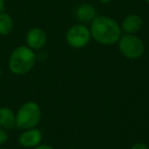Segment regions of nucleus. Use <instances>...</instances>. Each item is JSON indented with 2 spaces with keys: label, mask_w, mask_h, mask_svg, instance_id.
Segmentation results:
<instances>
[{
  "label": "nucleus",
  "mask_w": 149,
  "mask_h": 149,
  "mask_svg": "<svg viewBox=\"0 0 149 149\" xmlns=\"http://www.w3.org/2000/svg\"><path fill=\"white\" fill-rule=\"evenodd\" d=\"M90 33L91 38L98 43L102 45H112L120 40L122 29L111 17L106 15H97L91 22Z\"/></svg>",
  "instance_id": "1"
},
{
  "label": "nucleus",
  "mask_w": 149,
  "mask_h": 149,
  "mask_svg": "<svg viewBox=\"0 0 149 149\" xmlns=\"http://www.w3.org/2000/svg\"><path fill=\"white\" fill-rule=\"evenodd\" d=\"M36 63V54L28 46H19L13 52L8 59V68L13 74H26L34 68Z\"/></svg>",
  "instance_id": "2"
},
{
  "label": "nucleus",
  "mask_w": 149,
  "mask_h": 149,
  "mask_svg": "<svg viewBox=\"0 0 149 149\" xmlns=\"http://www.w3.org/2000/svg\"><path fill=\"white\" fill-rule=\"evenodd\" d=\"M42 112L36 102L28 101L24 103L15 114L17 127L22 130L36 128L41 120Z\"/></svg>",
  "instance_id": "3"
},
{
  "label": "nucleus",
  "mask_w": 149,
  "mask_h": 149,
  "mask_svg": "<svg viewBox=\"0 0 149 149\" xmlns=\"http://www.w3.org/2000/svg\"><path fill=\"white\" fill-rule=\"evenodd\" d=\"M118 47L124 56L130 59H136L144 53V44L135 34H126L120 36L118 40Z\"/></svg>",
  "instance_id": "4"
},
{
  "label": "nucleus",
  "mask_w": 149,
  "mask_h": 149,
  "mask_svg": "<svg viewBox=\"0 0 149 149\" xmlns=\"http://www.w3.org/2000/svg\"><path fill=\"white\" fill-rule=\"evenodd\" d=\"M91 39L90 29L83 24L74 25L68 30L65 40L70 46L74 48H82L89 43Z\"/></svg>",
  "instance_id": "5"
},
{
  "label": "nucleus",
  "mask_w": 149,
  "mask_h": 149,
  "mask_svg": "<svg viewBox=\"0 0 149 149\" xmlns=\"http://www.w3.org/2000/svg\"><path fill=\"white\" fill-rule=\"evenodd\" d=\"M42 139H43V136H42L41 131L36 128H32L24 130V132L19 137V143L26 148H32V147L35 148L41 144Z\"/></svg>",
  "instance_id": "6"
},
{
  "label": "nucleus",
  "mask_w": 149,
  "mask_h": 149,
  "mask_svg": "<svg viewBox=\"0 0 149 149\" xmlns=\"http://www.w3.org/2000/svg\"><path fill=\"white\" fill-rule=\"evenodd\" d=\"M46 37L45 32L40 28H32L26 35V42L27 46L33 50H38L44 47L46 44Z\"/></svg>",
  "instance_id": "7"
},
{
  "label": "nucleus",
  "mask_w": 149,
  "mask_h": 149,
  "mask_svg": "<svg viewBox=\"0 0 149 149\" xmlns=\"http://www.w3.org/2000/svg\"><path fill=\"white\" fill-rule=\"evenodd\" d=\"M74 15L82 24H91V22L97 17V9L90 3H82L76 8Z\"/></svg>",
  "instance_id": "8"
},
{
  "label": "nucleus",
  "mask_w": 149,
  "mask_h": 149,
  "mask_svg": "<svg viewBox=\"0 0 149 149\" xmlns=\"http://www.w3.org/2000/svg\"><path fill=\"white\" fill-rule=\"evenodd\" d=\"M142 26H143L142 17L138 15L132 13V15H127L124 19L120 29L126 34H136L137 32L140 31Z\"/></svg>",
  "instance_id": "9"
},
{
  "label": "nucleus",
  "mask_w": 149,
  "mask_h": 149,
  "mask_svg": "<svg viewBox=\"0 0 149 149\" xmlns=\"http://www.w3.org/2000/svg\"><path fill=\"white\" fill-rule=\"evenodd\" d=\"M0 127L4 130H13L17 127L15 113L7 106L0 107Z\"/></svg>",
  "instance_id": "10"
},
{
  "label": "nucleus",
  "mask_w": 149,
  "mask_h": 149,
  "mask_svg": "<svg viewBox=\"0 0 149 149\" xmlns=\"http://www.w3.org/2000/svg\"><path fill=\"white\" fill-rule=\"evenodd\" d=\"M15 23L10 15L7 13H0V36H7L13 32Z\"/></svg>",
  "instance_id": "11"
},
{
  "label": "nucleus",
  "mask_w": 149,
  "mask_h": 149,
  "mask_svg": "<svg viewBox=\"0 0 149 149\" xmlns=\"http://www.w3.org/2000/svg\"><path fill=\"white\" fill-rule=\"evenodd\" d=\"M7 140H8V134H7V131L0 127V146L4 144Z\"/></svg>",
  "instance_id": "12"
},
{
  "label": "nucleus",
  "mask_w": 149,
  "mask_h": 149,
  "mask_svg": "<svg viewBox=\"0 0 149 149\" xmlns=\"http://www.w3.org/2000/svg\"><path fill=\"white\" fill-rule=\"evenodd\" d=\"M131 149H148V147H147V145H145L144 143H136V144H134L132 146V148Z\"/></svg>",
  "instance_id": "13"
},
{
  "label": "nucleus",
  "mask_w": 149,
  "mask_h": 149,
  "mask_svg": "<svg viewBox=\"0 0 149 149\" xmlns=\"http://www.w3.org/2000/svg\"><path fill=\"white\" fill-rule=\"evenodd\" d=\"M34 149H54V148H52V147H51V146H49V145L40 144V145H38L37 147H35Z\"/></svg>",
  "instance_id": "14"
},
{
  "label": "nucleus",
  "mask_w": 149,
  "mask_h": 149,
  "mask_svg": "<svg viewBox=\"0 0 149 149\" xmlns=\"http://www.w3.org/2000/svg\"><path fill=\"white\" fill-rule=\"evenodd\" d=\"M5 7V0H0V13L4 11Z\"/></svg>",
  "instance_id": "15"
},
{
  "label": "nucleus",
  "mask_w": 149,
  "mask_h": 149,
  "mask_svg": "<svg viewBox=\"0 0 149 149\" xmlns=\"http://www.w3.org/2000/svg\"><path fill=\"white\" fill-rule=\"evenodd\" d=\"M98 2L102 3V4H108V3H110L112 1V0H97Z\"/></svg>",
  "instance_id": "16"
},
{
  "label": "nucleus",
  "mask_w": 149,
  "mask_h": 149,
  "mask_svg": "<svg viewBox=\"0 0 149 149\" xmlns=\"http://www.w3.org/2000/svg\"><path fill=\"white\" fill-rule=\"evenodd\" d=\"M1 76H2V70H1V68H0V78H1Z\"/></svg>",
  "instance_id": "17"
},
{
  "label": "nucleus",
  "mask_w": 149,
  "mask_h": 149,
  "mask_svg": "<svg viewBox=\"0 0 149 149\" xmlns=\"http://www.w3.org/2000/svg\"><path fill=\"white\" fill-rule=\"evenodd\" d=\"M143 1H144V2H146L147 4H149V0H143Z\"/></svg>",
  "instance_id": "18"
},
{
  "label": "nucleus",
  "mask_w": 149,
  "mask_h": 149,
  "mask_svg": "<svg viewBox=\"0 0 149 149\" xmlns=\"http://www.w3.org/2000/svg\"><path fill=\"white\" fill-rule=\"evenodd\" d=\"M0 149H7V148H0Z\"/></svg>",
  "instance_id": "19"
},
{
  "label": "nucleus",
  "mask_w": 149,
  "mask_h": 149,
  "mask_svg": "<svg viewBox=\"0 0 149 149\" xmlns=\"http://www.w3.org/2000/svg\"><path fill=\"white\" fill-rule=\"evenodd\" d=\"M70 149H72V148H70Z\"/></svg>",
  "instance_id": "20"
}]
</instances>
